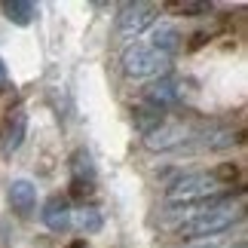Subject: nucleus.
<instances>
[{
	"instance_id": "0eeeda50",
	"label": "nucleus",
	"mask_w": 248,
	"mask_h": 248,
	"mask_svg": "<svg viewBox=\"0 0 248 248\" xmlns=\"http://www.w3.org/2000/svg\"><path fill=\"white\" fill-rule=\"evenodd\" d=\"M9 202L18 215H31L34 205H37V184L28 178H18L9 184Z\"/></svg>"
},
{
	"instance_id": "f257e3e1",
	"label": "nucleus",
	"mask_w": 248,
	"mask_h": 248,
	"mask_svg": "<svg viewBox=\"0 0 248 248\" xmlns=\"http://www.w3.org/2000/svg\"><path fill=\"white\" fill-rule=\"evenodd\" d=\"M221 181L215 178V171H193V175L178 178L175 184L166 190V202L169 205H193V202H208L212 196L221 193Z\"/></svg>"
},
{
	"instance_id": "20e7f679",
	"label": "nucleus",
	"mask_w": 248,
	"mask_h": 248,
	"mask_svg": "<svg viewBox=\"0 0 248 248\" xmlns=\"http://www.w3.org/2000/svg\"><path fill=\"white\" fill-rule=\"evenodd\" d=\"M159 18V6L156 3H123L120 9V34L135 37L147 28H154V22Z\"/></svg>"
},
{
	"instance_id": "4468645a",
	"label": "nucleus",
	"mask_w": 248,
	"mask_h": 248,
	"mask_svg": "<svg viewBox=\"0 0 248 248\" xmlns=\"http://www.w3.org/2000/svg\"><path fill=\"white\" fill-rule=\"evenodd\" d=\"M71 224H77L83 233H95V230H101V212L92 205H83L77 212H71Z\"/></svg>"
},
{
	"instance_id": "f3484780",
	"label": "nucleus",
	"mask_w": 248,
	"mask_h": 248,
	"mask_svg": "<svg viewBox=\"0 0 248 248\" xmlns=\"http://www.w3.org/2000/svg\"><path fill=\"white\" fill-rule=\"evenodd\" d=\"M89 193H92V184H80V181H74V187H71V196L83 199V196H89Z\"/></svg>"
},
{
	"instance_id": "39448f33",
	"label": "nucleus",
	"mask_w": 248,
	"mask_h": 248,
	"mask_svg": "<svg viewBox=\"0 0 248 248\" xmlns=\"http://www.w3.org/2000/svg\"><path fill=\"white\" fill-rule=\"evenodd\" d=\"M40 217H43V224L49 227L52 233H64L71 227V202H68V196H49Z\"/></svg>"
},
{
	"instance_id": "dca6fc26",
	"label": "nucleus",
	"mask_w": 248,
	"mask_h": 248,
	"mask_svg": "<svg viewBox=\"0 0 248 248\" xmlns=\"http://www.w3.org/2000/svg\"><path fill=\"white\" fill-rule=\"evenodd\" d=\"M175 9L184 16H208L212 13V3H193V0H187V3H175Z\"/></svg>"
},
{
	"instance_id": "9d476101",
	"label": "nucleus",
	"mask_w": 248,
	"mask_h": 248,
	"mask_svg": "<svg viewBox=\"0 0 248 248\" xmlns=\"http://www.w3.org/2000/svg\"><path fill=\"white\" fill-rule=\"evenodd\" d=\"M147 46L171 59V55L181 49V34H178V28H175V25H156L154 31H150V43H147Z\"/></svg>"
},
{
	"instance_id": "7ed1b4c3",
	"label": "nucleus",
	"mask_w": 248,
	"mask_h": 248,
	"mask_svg": "<svg viewBox=\"0 0 248 248\" xmlns=\"http://www.w3.org/2000/svg\"><path fill=\"white\" fill-rule=\"evenodd\" d=\"M171 59L156 49H150L147 43H135L129 46L126 52H123V71H126V77H163V74L169 71Z\"/></svg>"
},
{
	"instance_id": "423d86ee",
	"label": "nucleus",
	"mask_w": 248,
	"mask_h": 248,
	"mask_svg": "<svg viewBox=\"0 0 248 248\" xmlns=\"http://www.w3.org/2000/svg\"><path fill=\"white\" fill-rule=\"evenodd\" d=\"M184 141H187V129L178 126V123H166V126H159L156 132H150L144 138V144L150 150H171V147L184 144Z\"/></svg>"
},
{
	"instance_id": "a211bd4d",
	"label": "nucleus",
	"mask_w": 248,
	"mask_h": 248,
	"mask_svg": "<svg viewBox=\"0 0 248 248\" xmlns=\"http://www.w3.org/2000/svg\"><path fill=\"white\" fill-rule=\"evenodd\" d=\"M0 83H6V64H3V59H0Z\"/></svg>"
},
{
	"instance_id": "6e6552de",
	"label": "nucleus",
	"mask_w": 248,
	"mask_h": 248,
	"mask_svg": "<svg viewBox=\"0 0 248 248\" xmlns=\"http://www.w3.org/2000/svg\"><path fill=\"white\" fill-rule=\"evenodd\" d=\"M132 123H135V129L141 132V135H150V132H156L159 126H166V110L163 108H156V104H138L135 110H132Z\"/></svg>"
},
{
	"instance_id": "9b49d317",
	"label": "nucleus",
	"mask_w": 248,
	"mask_h": 248,
	"mask_svg": "<svg viewBox=\"0 0 248 248\" xmlns=\"http://www.w3.org/2000/svg\"><path fill=\"white\" fill-rule=\"evenodd\" d=\"M25 132H28V113L25 110H16L13 117L6 120V132H3V154H16L25 141Z\"/></svg>"
},
{
	"instance_id": "f03ea898",
	"label": "nucleus",
	"mask_w": 248,
	"mask_h": 248,
	"mask_svg": "<svg viewBox=\"0 0 248 248\" xmlns=\"http://www.w3.org/2000/svg\"><path fill=\"white\" fill-rule=\"evenodd\" d=\"M236 221H242V212H236L233 205H212V208H202L196 212L193 217H187L181 224V236L184 239H205V236H217L224 230H230Z\"/></svg>"
},
{
	"instance_id": "ddd939ff",
	"label": "nucleus",
	"mask_w": 248,
	"mask_h": 248,
	"mask_svg": "<svg viewBox=\"0 0 248 248\" xmlns=\"http://www.w3.org/2000/svg\"><path fill=\"white\" fill-rule=\"evenodd\" d=\"M71 171H74V181H80V184H92V181H95L92 156L86 154V150H74V156H71Z\"/></svg>"
},
{
	"instance_id": "2eb2a0df",
	"label": "nucleus",
	"mask_w": 248,
	"mask_h": 248,
	"mask_svg": "<svg viewBox=\"0 0 248 248\" xmlns=\"http://www.w3.org/2000/svg\"><path fill=\"white\" fill-rule=\"evenodd\" d=\"M236 141H239V138L233 135V129H212V132H205L202 144L212 147V150H221V147H233Z\"/></svg>"
},
{
	"instance_id": "1a4fd4ad",
	"label": "nucleus",
	"mask_w": 248,
	"mask_h": 248,
	"mask_svg": "<svg viewBox=\"0 0 248 248\" xmlns=\"http://www.w3.org/2000/svg\"><path fill=\"white\" fill-rule=\"evenodd\" d=\"M181 98V83L175 80V77H159L154 86L147 89V95H144V101H150V104H156V108H169V104H175Z\"/></svg>"
},
{
	"instance_id": "f8f14e48",
	"label": "nucleus",
	"mask_w": 248,
	"mask_h": 248,
	"mask_svg": "<svg viewBox=\"0 0 248 248\" xmlns=\"http://www.w3.org/2000/svg\"><path fill=\"white\" fill-rule=\"evenodd\" d=\"M0 9H3V16L13 25H18V28H28L34 22V16H37V6L31 3V0H3Z\"/></svg>"
},
{
	"instance_id": "6ab92c4d",
	"label": "nucleus",
	"mask_w": 248,
	"mask_h": 248,
	"mask_svg": "<svg viewBox=\"0 0 248 248\" xmlns=\"http://www.w3.org/2000/svg\"><path fill=\"white\" fill-rule=\"evenodd\" d=\"M71 248H89V245H86V239H77V242H71Z\"/></svg>"
}]
</instances>
